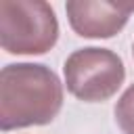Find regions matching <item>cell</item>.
Listing matches in <instances>:
<instances>
[{
    "label": "cell",
    "mask_w": 134,
    "mask_h": 134,
    "mask_svg": "<svg viewBox=\"0 0 134 134\" xmlns=\"http://www.w3.org/2000/svg\"><path fill=\"white\" fill-rule=\"evenodd\" d=\"M63 88L54 71L44 65H6L0 73V126L4 132L42 126L57 117Z\"/></svg>",
    "instance_id": "obj_1"
},
{
    "label": "cell",
    "mask_w": 134,
    "mask_h": 134,
    "mask_svg": "<svg viewBox=\"0 0 134 134\" xmlns=\"http://www.w3.org/2000/svg\"><path fill=\"white\" fill-rule=\"evenodd\" d=\"M59 36L50 4L40 0H0V44L10 54H42Z\"/></svg>",
    "instance_id": "obj_2"
},
{
    "label": "cell",
    "mask_w": 134,
    "mask_h": 134,
    "mask_svg": "<svg viewBox=\"0 0 134 134\" xmlns=\"http://www.w3.org/2000/svg\"><path fill=\"white\" fill-rule=\"evenodd\" d=\"M126 77L121 59L107 48H82L65 61V82L73 96L96 103L111 98Z\"/></svg>",
    "instance_id": "obj_3"
},
{
    "label": "cell",
    "mask_w": 134,
    "mask_h": 134,
    "mask_svg": "<svg viewBox=\"0 0 134 134\" xmlns=\"http://www.w3.org/2000/svg\"><path fill=\"white\" fill-rule=\"evenodd\" d=\"M71 27L84 38H111L128 21L134 2H67Z\"/></svg>",
    "instance_id": "obj_4"
},
{
    "label": "cell",
    "mask_w": 134,
    "mask_h": 134,
    "mask_svg": "<svg viewBox=\"0 0 134 134\" xmlns=\"http://www.w3.org/2000/svg\"><path fill=\"white\" fill-rule=\"evenodd\" d=\"M115 119L124 134H134V84L121 94L115 107Z\"/></svg>",
    "instance_id": "obj_5"
}]
</instances>
